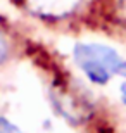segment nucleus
<instances>
[{"label": "nucleus", "instance_id": "obj_6", "mask_svg": "<svg viewBox=\"0 0 126 133\" xmlns=\"http://www.w3.org/2000/svg\"><path fill=\"white\" fill-rule=\"evenodd\" d=\"M119 94H121V100H123V104L126 105V83H123V85H121V88H119Z\"/></svg>", "mask_w": 126, "mask_h": 133}, {"label": "nucleus", "instance_id": "obj_1", "mask_svg": "<svg viewBox=\"0 0 126 133\" xmlns=\"http://www.w3.org/2000/svg\"><path fill=\"white\" fill-rule=\"evenodd\" d=\"M54 109L71 124H81L93 112L90 94L81 83L69 76H57L50 88Z\"/></svg>", "mask_w": 126, "mask_h": 133}, {"label": "nucleus", "instance_id": "obj_3", "mask_svg": "<svg viewBox=\"0 0 126 133\" xmlns=\"http://www.w3.org/2000/svg\"><path fill=\"white\" fill-rule=\"evenodd\" d=\"M21 4L36 17L59 21L74 14L81 0H21Z\"/></svg>", "mask_w": 126, "mask_h": 133}, {"label": "nucleus", "instance_id": "obj_7", "mask_svg": "<svg viewBox=\"0 0 126 133\" xmlns=\"http://www.w3.org/2000/svg\"><path fill=\"white\" fill-rule=\"evenodd\" d=\"M117 74H121V76L126 78V61L121 62V66H119V69H117Z\"/></svg>", "mask_w": 126, "mask_h": 133}, {"label": "nucleus", "instance_id": "obj_4", "mask_svg": "<svg viewBox=\"0 0 126 133\" xmlns=\"http://www.w3.org/2000/svg\"><path fill=\"white\" fill-rule=\"evenodd\" d=\"M0 133H23V131L12 121H9L4 116H0Z\"/></svg>", "mask_w": 126, "mask_h": 133}, {"label": "nucleus", "instance_id": "obj_5", "mask_svg": "<svg viewBox=\"0 0 126 133\" xmlns=\"http://www.w3.org/2000/svg\"><path fill=\"white\" fill-rule=\"evenodd\" d=\"M9 42L4 36V33L0 31V64H4L5 61L9 59Z\"/></svg>", "mask_w": 126, "mask_h": 133}, {"label": "nucleus", "instance_id": "obj_2", "mask_svg": "<svg viewBox=\"0 0 126 133\" xmlns=\"http://www.w3.org/2000/svg\"><path fill=\"white\" fill-rule=\"evenodd\" d=\"M73 57L76 66L95 85L109 83V79L117 74V69L123 62L119 54L112 47L102 43H87V42L74 45Z\"/></svg>", "mask_w": 126, "mask_h": 133}]
</instances>
